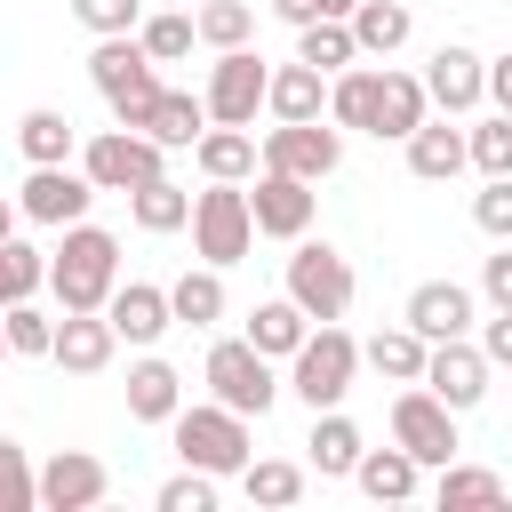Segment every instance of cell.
I'll use <instances>...</instances> for the list:
<instances>
[{
  "label": "cell",
  "instance_id": "obj_1",
  "mask_svg": "<svg viewBox=\"0 0 512 512\" xmlns=\"http://www.w3.org/2000/svg\"><path fill=\"white\" fill-rule=\"evenodd\" d=\"M112 280H120V232H104V224H64V240L48 248V296H56V312H96L104 296H112Z\"/></svg>",
  "mask_w": 512,
  "mask_h": 512
},
{
  "label": "cell",
  "instance_id": "obj_2",
  "mask_svg": "<svg viewBox=\"0 0 512 512\" xmlns=\"http://www.w3.org/2000/svg\"><path fill=\"white\" fill-rule=\"evenodd\" d=\"M352 376H360V344H352L336 320H312L304 344L288 352V392H296L304 408H344Z\"/></svg>",
  "mask_w": 512,
  "mask_h": 512
},
{
  "label": "cell",
  "instance_id": "obj_3",
  "mask_svg": "<svg viewBox=\"0 0 512 512\" xmlns=\"http://www.w3.org/2000/svg\"><path fill=\"white\" fill-rule=\"evenodd\" d=\"M168 432H176V456H184L192 472H208V480H232V472L256 456V448H248V416H232L224 400H192V408H176Z\"/></svg>",
  "mask_w": 512,
  "mask_h": 512
},
{
  "label": "cell",
  "instance_id": "obj_4",
  "mask_svg": "<svg viewBox=\"0 0 512 512\" xmlns=\"http://www.w3.org/2000/svg\"><path fill=\"white\" fill-rule=\"evenodd\" d=\"M352 288H360V280H352V256L328 248V240H304V232H296L288 288H280V296H288L304 320H344V312H352Z\"/></svg>",
  "mask_w": 512,
  "mask_h": 512
},
{
  "label": "cell",
  "instance_id": "obj_5",
  "mask_svg": "<svg viewBox=\"0 0 512 512\" xmlns=\"http://www.w3.org/2000/svg\"><path fill=\"white\" fill-rule=\"evenodd\" d=\"M200 384H208V400H224L232 416H264V408L280 400V376H272V360H264L248 336H216L208 360H200Z\"/></svg>",
  "mask_w": 512,
  "mask_h": 512
},
{
  "label": "cell",
  "instance_id": "obj_6",
  "mask_svg": "<svg viewBox=\"0 0 512 512\" xmlns=\"http://www.w3.org/2000/svg\"><path fill=\"white\" fill-rule=\"evenodd\" d=\"M88 80H96V96L112 104V120H120V128H136V120H144V104H152V88H160V64L136 48V32H104V40H96V56H88Z\"/></svg>",
  "mask_w": 512,
  "mask_h": 512
},
{
  "label": "cell",
  "instance_id": "obj_7",
  "mask_svg": "<svg viewBox=\"0 0 512 512\" xmlns=\"http://www.w3.org/2000/svg\"><path fill=\"white\" fill-rule=\"evenodd\" d=\"M256 168H280V176H304V184H328L344 168V128L320 112V120H272L264 144H256Z\"/></svg>",
  "mask_w": 512,
  "mask_h": 512
},
{
  "label": "cell",
  "instance_id": "obj_8",
  "mask_svg": "<svg viewBox=\"0 0 512 512\" xmlns=\"http://www.w3.org/2000/svg\"><path fill=\"white\" fill-rule=\"evenodd\" d=\"M192 256L200 264H216V272H232L248 248H256V224H248V192L240 184H208V192H192Z\"/></svg>",
  "mask_w": 512,
  "mask_h": 512
},
{
  "label": "cell",
  "instance_id": "obj_9",
  "mask_svg": "<svg viewBox=\"0 0 512 512\" xmlns=\"http://www.w3.org/2000/svg\"><path fill=\"white\" fill-rule=\"evenodd\" d=\"M264 56L240 40V48H216V64H208V88H200V112L216 120V128H256V112H264Z\"/></svg>",
  "mask_w": 512,
  "mask_h": 512
},
{
  "label": "cell",
  "instance_id": "obj_10",
  "mask_svg": "<svg viewBox=\"0 0 512 512\" xmlns=\"http://www.w3.org/2000/svg\"><path fill=\"white\" fill-rule=\"evenodd\" d=\"M456 424H464V416H456V408H440L424 384H400V392H392V448H408L424 472H440V464L464 448V440H456Z\"/></svg>",
  "mask_w": 512,
  "mask_h": 512
},
{
  "label": "cell",
  "instance_id": "obj_11",
  "mask_svg": "<svg viewBox=\"0 0 512 512\" xmlns=\"http://www.w3.org/2000/svg\"><path fill=\"white\" fill-rule=\"evenodd\" d=\"M104 496H112V472L88 448H56L48 464H32V512H96Z\"/></svg>",
  "mask_w": 512,
  "mask_h": 512
},
{
  "label": "cell",
  "instance_id": "obj_12",
  "mask_svg": "<svg viewBox=\"0 0 512 512\" xmlns=\"http://www.w3.org/2000/svg\"><path fill=\"white\" fill-rule=\"evenodd\" d=\"M488 376H496V368L480 360V344H472V336H440V344H424V376H416V384H424L440 408L472 416V408L488 400Z\"/></svg>",
  "mask_w": 512,
  "mask_h": 512
},
{
  "label": "cell",
  "instance_id": "obj_13",
  "mask_svg": "<svg viewBox=\"0 0 512 512\" xmlns=\"http://www.w3.org/2000/svg\"><path fill=\"white\" fill-rule=\"evenodd\" d=\"M72 160H80V176H88L96 192H128V184L160 176V160H168V152H160L152 136H136V128H104V136H88Z\"/></svg>",
  "mask_w": 512,
  "mask_h": 512
},
{
  "label": "cell",
  "instance_id": "obj_14",
  "mask_svg": "<svg viewBox=\"0 0 512 512\" xmlns=\"http://www.w3.org/2000/svg\"><path fill=\"white\" fill-rule=\"evenodd\" d=\"M240 192H248V224H256V240H296V232H312L320 192H312L304 176L256 168V184H240Z\"/></svg>",
  "mask_w": 512,
  "mask_h": 512
},
{
  "label": "cell",
  "instance_id": "obj_15",
  "mask_svg": "<svg viewBox=\"0 0 512 512\" xmlns=\"http://www.w3.org/2000/svg\"><path fill=\"white\" fill-rule=\"evenodd\" d=\"M88 200H96V184H88L72 160H56V168H32V176H24V192H16V216H24V224H48V232H64V224H80V216H88Z\"/></svg>",
  "mask_w": 512,
  "mask_h": 512
},
{
  "label": "cell",
  "instance_id": "obj_16",
  "mask_svg": "<svg viewBox=\"0 0 512 512\" xmlns=\"http://www.w3.org/2000/svg\"><path fill=\"white\" fill-rule=\"evenodd\" d=\"M96 312H104V328H112L120 344H136V352L176 328V320H168V288H152V280H112V296H104Z\"/></svg>",
  "mask_w": 512,
  "mask_h": 512
},
{
  "label": "cell",
  "instance_id": "obj_17",
  "mask_svg": "<svg viewBox=\"0 0 512 512\" xmlns=\"http://www.w3.org/2000/svg\"><path fill=\"white\" fill-rule=\"evenodd\" d=\"M480 48H464V40H448V48H432V64L416 72L424 80V104H440L448 120H464V112H480Z\"/></svg>",
  "mask_w": 512,
  "mask_h": 512
},
{
  "label": "cell",
  "instance_id": "obj_18",
  "mask_svg": "<svg viewBox=\"0 0 512 512\" xmlns=\"http://www.w3.org/2000/svg\"><path fill=\"white\" fill-rule=\"evenodd\" d=\"M424 344H440V336H472V320H480V296L464 288V280H424V288H408V312H400Z\"/></svg>",
  "mask_w": 512,
  "mask_h": 512
},
{
  "label": "cell",
  "instance_id": "obj_19",
  "mask_svg": "<svg viewBox=\"0 0 512 512\" xmlns=\"http://www.w3.org/2000/svg\"><path fill=\"white\" fill-rule=\"evenodd\" d=\"M112 352H120V336L104 328V312H56V328H48V360H56L64 376H104Z\"/></svg>",
  "mask_w": 512,
  "mask_h": 512
},
{
  "label": "cell",
  "instance_id": "obj_20",
  "mask_svg": "<svg viewBox=\"0 0 512 512\" xmlns=\"http://www.w3.org/2000/svg\"><path fill=\"white\" fill-rule=\"evenodd\" d=\"M208 128V112H200V96L192 88H152V104H144V120H136V136H152L160 152H192V136Z\"/></svg>",
  "mask_w": 512,
  "mask_h": 512
},
{
  "label": "cell",
  "instance_id": "obj_21",
  "mask_svg": "<svg viewBox=\"0 0 512 512\" xmlns=\"http://www.w3.org/2000/svg\"><path fill=\"white\" fill-rule=\"evenodd\" d=\"M344 480H360L368 504H408V496L424 488V464H416L408 448H360V464H352Z\"/></svg>",
  "mask_w": 512,
  "mask_h": 512
},
{
  "label": "cell",
  "instance_id": "obj_22",
  "mask_svg": "<svg viewBox=\"0 0 512 512\" xmlns=\"http://www.w3.org/2000/svg\"><path fill=\"white\" fill-rule=\"evenodd\" d=\"M408 176H424V184H448V176H464V128H448V120H416L408 136Z\"/></svg>",
  "mask_w": 512,
  "mask_h": 512
},
{
  "label": "cell",
  "instance_id": "obj_23",
  "mask_svg": "<svg viewBox=\"0 0 512 512\" xmlns=\"http://www.w3.org/2000/svg\"><path fill=\"white\" fill-rule=\"evenodd\" d=\"M184 216H192V192L160 168V176H144V184H128V224L136 232H152V240H168V232H184Z\"/></svg>",
  "mask_w": 512,
  "mask_h": 512
},
{
  "label": "cell",
  "instance_id": "obj_24",
  "mask_svg": "<svg viewBox=\"0 0 512 512\" xmlns=\"http://www.w3.org/2000/svg\"><path fill=\"white\" fill-rule=\"evenodd\" d=\"M176 408H184V376L144 344V360L128 368V416H136V424H168Z\"/></svg>",
  "mask_w": 512,
  "mask_h": 512
},
{
  "label": "cell",
  "instance_id": "obj_25",
  "mask_svg": "<svg viewBox=\"0 0 512 512\" xmlns=\"http://www.w3.org/2000/svg\"><path fill=\"white\" fill-rule=\"evenodd\" d=\"M432 504H440V512H496V504H512V480L488 472V464H456V456H448Z\"/></svg>",
  "mask_w": 512,
  "mask_h": 512
},
{
  "label": "cell",
  "instance_id": "obj_26",
  "mask_svg": "<svg viewBox=\"0 0 512 512\" xmlns=\"http://www.w3.org/2000/svg\"><path fill=\"white\" fill-rule=\"evenodd\" d=\"M344 32H352V48H360V56H400V48H408V32H416V16H408V0H352Z\"/></svg>",
  "mask_w": 512,
  "mask_h": 512
},
{
  "label": "cell",
  "instance_id": "obj_27",
  "mask_svg": "<svg viewBox=\"0 0 512 512\" xmlns=\"http://www.w3.org/2000/svg\"><path fill=\"white\" fill-rule=\"evenodd\" d=\"M264 112L272 120H320L328 112V80L312 64H272L264 72Z\"/></svg>",
  "mask_w": 512,
  "mask_h": 512
},
{
  "label": "cell",
  "instance_id": "obj_28",
  "mask_svg": "<svg viewBox=\"0 0 512 512\" xmlns=\"http://www.w3.org/2000/svg\"><path fill=\"white\" fill-rule=\"evenodd\" d=\"M424 112H432V104H424V80H416V72H392V64H384V80H376V120H368V136H376V144H400V136H408V128L424 120Z\"/></svg>",
  "mask_w": 512,
  "mask_h": 512
},
{
  "label": "cell",
  "instance_id": "obj_29",
  "mask_svg": "<svg viewBox=\"0 0 512 512\" xmlns=\"http://www.w3.org/2000/svg\"><path fill=\"white\" fill-rule=\"evenodd\" d=\"M192 160H200V176H208V184H248V176H256V136H248V128H216V120H208V128L192 136Z\"/></svg>",
  "mask_w": 512,
  "mask_h": 512
},
{
  "label": "cell",
  "instance_id": "obj_30",
  "mask_svg": "<svg viewBox=\"0 0 512 512\" xmlns=\"http://www.w3.org/2000/svg\"><path fill=\"white\" fill-rule=\"evenodd\" d=\"M360 448H368V440H360V424H352L344 408H312V440H304V456H312L320 480H344V472L360 464Z\"/></svg>",
  "mask_w": 512,
  "mask_h": 512
},
{
  "label": "cell",
  "instance_id": "obj_31",
  "mask_svg": "<svg viewBox=\"0 0 512 512\" xmlns=\"http://www.w3.org/2000/svg\"><path fill=\"white\" fill-rule=\"evenodd\" d=\"M16 152H24L32 168H56V160H72V152H80V128H72V112H56V104H32V112L16 120Z\"/></svg>",
  "mask_w": 512,
  "mask_h": 512
},
{
  "label": "cell",
  "instance_id": "obj_32",
  "mask_svg": "<svg viewBox=\"0 0 512 512\" xmlns=\"http://www.w3.org/2000/svg\"><path fill=\"white\" fill-rule=\"evenodd\" d=\"M224 312H232V296H224V272L216 264H200V272H184L168 288V320H184V328H216Z\"/></svg>",
  "mask_w": 512,
  "mask_h": 512
},
{
  "label": "cell",
  "instance_id": "obj_33",
  "mask_svg": "<svg viewBox=\"0 0 512 512\" xmlns=\"http://www.w3.org/2000/svg\"><path fill=\"white\" fill-rule=\"evenodd\" d=\"M360 368H376L384 384H416L424 376V336L400 320V328H376L368 344H360Z\"/></svg>",
  "mask_w": 512,
  "mask_h": 512
},
{
  "label": "cell",
  "instance_id": "obj_34",
  "mask_svg": "<svg viewBox=\"0 0 512 512\" xmlns=\"http://www.w3.org/2000/svg\"><path fill=\"white\" fill-rule=\"evenodd\" d=\"M304 328H312V320H304V312H296L288 296H264V304L248 312V328H240V336H248V344H256L264 360H288V352L304 344Z\"/></svg>",
  "mask_w": 512,
  "mask_h": 512
},
{
  "label": "cell",
  "instance_id": "obj_35",
  "mask_svg": "<svg viewBox=\"0 0 512 512\" xmlns=\"http://www.w3.org/2000/svg\"><path fill=\"white\" fill-rule=\"evenodd\" d=\"M360 48H352V32H344V16H312V24H296V64H312L320 80L328 72H344Z\"/></svg>",
  "mask_w": 512,
  "mask_h": 512
},
{
  "label": "cell",
  "instance_id": "obj_36",
  "mask_svg": "<svg viewBox=\"0 0 512 512\" xmlns=\"http://www.w3.org/2000/svg\"><path fill=\"white\" fill-rule=\"evenodd\" d=\"M232 480L248 488V504H296L304 496V464H288V456H248Z\"/></svg>",
  "mask_w": 512,
  "mask_h": 512
},
{
  "label": "cell",
  "instance_id": "obj_37",
  "mask_svg": "<svg viewBox=\"0 0 512 512\" xmlns=\"http://www.w3.org/2000/svg\"><path fill=\"white\" fill-rule=\"evenodd\" d=\"M248 32H256V8L248 0H200L192 8V40L200 48H240Z\"/></svg>",
  "mask_w": 512,
  "mask_h": 512
},
{
  "label": "cell",
  "instance_id": "obj_38",
  "mask_svg": "<svg viewBox=\"0 0 512 512\" xmlns=\"http://www.w3.org/2000/svg\"><path fill=\"white\" fill-rule=\"evenodd\" d=\"M464 168L480 176H512V112H488L464 128Z\"/></svg>",
  "mask_w": 512,
  "mask_h": 512
},
{
  "label": "cell",
  "instance_id": "obj_39",
  "mask_svg": "<svg viewBox=\"0 0 512 512\" xmlns=\"http://www.w3.org/2000/svg\"><path fill=\"white\" fill-rule=\"evenodd\" d=\"M48 328H56V312H40L32 296L0 304V344H8L16 360H48Z\"/></svg>",
  "mask_w": 512,
  "mask_h": 512
},
{
  "label": "cell",
  "instance_id": "obj_40",
  "mask_svg": "<svg viewBox=\"0 0 512 512\" xmlns=\"http://www.w3.org/2000/svg\"><path fill=\"white\" fill-rule=\"evenodd\" d=\"M136 48L152 64H184L200 40H192V16H136Z\"/></svg>",
  "mask_w": 512,
  "mask_h": 512
},
{
  "label": "cell",
  "instance_id": "obj_41",
  "mask_svg": "<svg viewBox=\"0 0 512 512\" xmlns=\"http://www.w3.org/2000/svg\"><path fill=\"white\" fill-rule=\"evenodd\" d=\"M472 224H480L488 240H512V176H488V184L472 192Z\"/></svg>",
  "mask_w": 512,
  "mask_h": 512
},
{
  "label": "cell",
  "instance_id": "obj_42",
  "mask_svg": "<svg viewBox=\"0 0 512 512\" xmlns=\"http://www.w3.org/2000/svg\"><path fill=\"white\" fill-rule=\"evenodd\" d=\"M160 512H216V480L184 464L176 480H160Z\"/></svg>",
  "mask_w": 512,
  "mask_h": 512
},
{
  "label": "cell",
  "instance_id": "obj_43",
  "mask_svg": "<svg viewBox=\"0 0 512 512\" xmlns=\"http://www.w3.org/2000/svg\"><path fill=\"white\" fill-rule=\"evenodd\" d=\"M72 16H80V32H136V16H144V0H72Z\"/></svg>",
  "mask_w": 512,
  "mask_h": 512
},
{
  "label": "cell",
  "instance_id": "obj_44",
  "mask_svg": "<svg viewBox=\"0 0 512 512\" xmlns=\"http://www.w3.org/2000/svg\"><path fill=\"white\" fill-rule=\"evenodd\" d=\"M0 512H32V456L0 440Z\"/></svg>",
  "mask_w": 512,
  "mask_h": 512
},
{
  "label": "cell",
  "instance_id": "obj_45",
  "mask_svg": "<svg viewBox=\"0 0 512 512\" xmlns=\"http://www.w3.org/2000/svg\"><path fill=\"white\" fill-rule=\"evenodd\" d=\"M480 304H496V312H512V248L496 240V256L480 264Z\"/></svg>",
  "mask_w": 512,
  "mask_h": 512
},
{
  "label": "cell",
  "instance_id": "obj_46",
  "mask_svg": "<svg viewBox=\"0 0 512 512\" xmlns=\"http://www.w3.org/2000/svg\"><path fill=\"white\" fill-rule=\"evenodd\" d=\"M264 8H272L280 24H312V16H320V0H264Z\"/></svg>",
  "mask_w": 512,
  "mask_h": 512
},
{
  "label": "cell",
  "instance_id": "obj_47",
  "mask_svg": "<svg viewBox=\"0 0 512 512\" xmlns=\"http://www.w3.org/2000/svg\"><path fill=\"white\" fill-rule=\"evenodd\" d=\"M16 224H24V216H16V200H8V192H0V240H8V232H16Z\"/></svg>",
  "mask_w": 512,
  "mask_h": 512
},
{
  "label": "cell",
  "instance_id": "obj_48",
  "mask_svg": "<svg viewBox=\"0 0 512 512\" xmlns=\"http://www.w3.org/2000/svg\"><path fill=\"white\" fill-rule=\"evenodd\" d=\"M320 16H352V0H320Z\"/></svg>",
  "mask_w": 512,
  "mask_h": 512
},
{
  "label": "cell",
  "instance_id": "obj_49",
  "mask_svg": "<svg viewBox=\"0 0 512 512\" xmlns=\"http://www.w3.org/2000/svg\"><path fill=\"white\" fill-rule=\"evenodd\" d=\"M0 304H16V280H8V264H0Z\"/></svg>",
  "mask_w": 512,
  "mask_h": 512
},
{
  "label": "cell",
  "instance_id": "obj_50",
  "mask_svg": "<svg viewBox=\"0 0 512 512\" xmlns=\"http://www.w3.org/2000/svg\"><path fill=\"white\" fill-rule=\"evenodd\" d=\"M0 360H8V344H0Z\"/></svg>",
  "mask_w": 512,
  "mask_h": 512
}]
</instances>
